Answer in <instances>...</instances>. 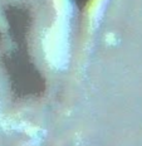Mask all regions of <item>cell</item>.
Instances as JSON below:
<instances>
[{"label":"cell","instance_id":"1","mask_svg":"<svg viewBox=\"0 0 142 146\" xmlns=\"http://www.w3.org/2000/svg\"><path fill=\"white\" fill-rule=\"evenodd\" d=\"M5 66L10 76V82L19 95L32 96L43 91L42 76L22 52L9 56L5 59Z\"/></svg>","mask_w":142,"mask_h":146},{"label":"cell","instance_id":"2","mask_svg":"<svg viewBox=\"0 0 142 146\" xmlns=\"http://www.w3.org/2000/svg\"><path fill=\"white\" fill-rule=\"evenodd\" d=\"M9 15H10L9 25H10L11 34H13L15 40L18 42V44H20V47H22V44L25 43V38L29 32V20L25 15L22 14V11L11 10Z\"/></svg>","mask_w":142,"mask_h":146},{"label":"cell","instance_id":"3","mask_svg":"<svg viewBox=\"0 0 142 146\" xmlns=\"http://www.w3.org/2000/svg\"><path fill=\"white\" fill-rule=\"evenodd\" d=\"M75 1H77V4H79V5H84L88 0H75Z\"/></svg>","mask_w":142,"mask_h":146}]
</instances>
